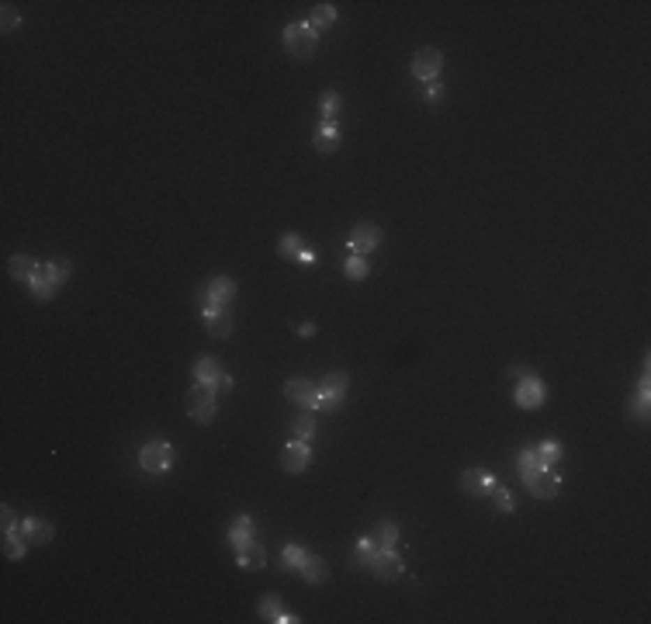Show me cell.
<instances>
[{"mask_svg":"<svg viewBox=\"0 0 651 624\" xmlns=\"http://www.w3.org/2000/svg\"><path fill=\"white\" fill-rule=\"evenodd\" d=\"M315 45H319V31H315L308 21H291V24L284 28V49H287V56H294V59H312Z\"/></svg>","mask_w":651,"mask_h":624,"instance_id":"2","label":"cell"},{"mask_svg":"<svg viewBox=\"0 0 651 624\" xmlns=\"http://www.w3.org/2000/svg\"><path fill=\"white\" fill-rule=\"evenodd\" d=\"M527 482V489H530V496H537V500H555L561 489V479L551 472V468H537L534 475H527L523 479Z\"/></svg>","mask_w":651,"mask_h":624,"instance_id":"12","label":"cell"},{"mask_svg":"<svg viewBox=\"0 0 651 624\" xmlns=\"http://www.w3.org/2000/svg\"><path fill=\"white\" fill-rule=\"evenodd\" d=\"M440 70H444V52H440V49L426 45V49H419V52L412 56V77H416V80H423V84H437Z\"/></svg>","mask_w":651,"mask_h":624,"instance_id":"5","label":"cell"},{"mask_svg":"<svg viewBox=\"0 0 651 624\" xmlns=\"http://www.w3.org/2000/svg\"><path fill=\"white\" fill-rule=\"evenodd\" d=\"M374 576L381 579V583H395L398 576H402V569H405V562L398 558V551L395 548H381L377 555H374V562L368 565Z\"/></svg>","mask_w":651,"mask_h":624,"instance_id":"10","label":"cell"},{"mask_svg":"<svg viewBox=\"0 0 651 624\" xmlns=\"http://www.w3.org/2000/svg\"><path fill=\"white\" fill-rule=\"evenodd\" d=\"M461 489L471 493V496H492V489H495V475L485 472V468H465V475H461Z\"/></svg>","mask_w":651,"mask_h":624,"instance_id":"14","label":"cell"},{"mask_svg":"<svg viewBox=\"0 0 651 624\" xmlns=\"http://www.w3.org/2000/svg\"><path fill=\"white\" fill-rule=\"evenodd\" d=\"M21 534H24V541H31V544H49V541H52V523H49V520H38V517H28V520H21Z\"/></svg>","mask_w":651,"mask_h":624,"instance_id":"18","label":"cell"},{"mask_svg":"<svg viewBox=\"0 0 651 624\" xmlns=\"http://www.w3.org/2000/svg\"><path fill=\"white\" fill-rule=\"evenodd\" d=\"M333 21H336V7H333V3H315V7H312V21H308V24H312L315 31L329 28Z\"/></svg>","mask_w":651,"mask_h":624,"instance_id":"26","label":"cell"},{"mask_svg":"<svg viewBox=\"0 0 651 624\" xmlns=\"http://www.w3.org/2000/svg\"><path fill=\"white\" fill-rule=\"evenodd\" d=\"M201 315H204V326H208V333H211L215 340H225V336L232 333V315L225 309H218V306H201Z\"/></svg>","mask_w":651,"mask_h":624,"instance_id":"15","label":"cell"},{"mask_svg":"<svg viewBox=\"0 0 651 624\" xmlns=\"http://www.w3.org/2000/svg\"><path fill=\"white\" fill-rule=\"evenodd\" d=\"M381 548H377V541L374 537H361L357 541V548H354V565H361V569H368L374 562V555H377Z\"/></svg>","mask_w":651,"mask_h":624,"instance_id":"23","label":"cell"},{"mask_svg":"<svg viewBox=\"0 0 651 624\" xmlns=\"http://www.w3.org/2000/svg\"><path fill=\"white\" fill-rule=\"evenodd\" d=\"M312 260H315V253L301 246V253H298V260H294V264H312Z\"/></svg>","mask_w":651,"mask_h":624,"instance_id":"39","label":"cell"},{"mask_svg":"<svg viewBox=\"0 0 651 624\" xmlns=\"http://www.w3.org/2000/svg\"><path fill=\"white\" fill-rule=\"evenodd\" d=\"M516 465H520V475H523V479H527V475H534L537 468H544V465H541V454H537V447H523V451H520V461H516Z\"/></svg>","mask_w":651,"mask_h":624,"instance_id":"28","label":"cell"},{"mask_svg":"<svg viewBox=\"0 0 651 624\" xmlns=\"http://www.w3.org/2000/svg\"><path fill=\"white\" fill-rule=\"evenodd\" d=\"M250 541H253V520L243 514V517L232 520V527H229V544L239 551V548H243V544H250Z\"/></svg>","mask_w":651,"mask_h":624,"instance_id":"19","label":"cell"},{"mask_svg":"<svg viewBox=\"0 0 651 624\" xmlns=\"http://www.w3.org/2000/svg\"><path fill=\"white\" fill-rule=\"evenodd\" d=\"M236 565H239V569H246V572L264 569V565H267V548H264V544H257V541L243 544V548H239V555H236Z\"/></svg>","mask_w":651,"mask_h":624,"instance_id":"16","label":"cell"},{"mask_svg":"<svg viewBox=\"0 0 651 624\" xmlns=\"http://www.w3.org/2000/svg\"><path fill=\"white\" fill-rule=\"evenodd\" d=\"M232 389V378L229 375H218V392H229Z\"/></svg>","mask_w":651,"mask_h":624,"instance_id":"40","label":"cell"},{"mask_svg":"<svg viewBox=\"0 0 651 624\" xmlns=\"http://www.w3.org/2000/svg\"><path fill=\"white\" fill-rule=\"evenodd\" d=\"M3 555H7L10 562H21V558H24V537H17V530H14V534H3Z\"/></svg>","mask_w":651,"mask_h":624,"instance_id":"29","label":"cell"},{"mask_svg":"<svg viewBox=\"0 0 651 624\" xmlns=\"http://www.w3.org/2000/svg\"><path fill=\"white\" fill-rule=\"evenodd\" d=\"M187 413L194 423H208L218 413V385H204V382H194V389L187 392Z\"/></svg>","mask_w":651,"mask_h":624,"instance_id":"3","label":"cell"},{"mask_svg":"<svg viewBox=\"0 0 651 624\" xmlns=\"http://www.w3.org/2000/svg\"><path fill=\"white\" fill-rule=\"evenodd\" d=\"M260 614H264V621H278L280 618V600L278 597H264V600H260Z\"/></svg>","mask_w":651,"mask_h":624,"instance_id":"34","label":"cell"},{"mask_svg":"<svg viewBox=\"0 0 651 624\" xmlns=\"http://www.w3.org/2000/svg\"><path fill=\"white\" fill-rule=\"evenodd\" d=\"M343 274H347L350 281H364V278L371 274V267H368V260H364V257L350 253V257H347V264H343Z\"/></svg>","mask_w":651,"mask_h":624,"instance_id":"27","label":"cell"},{"mask_svg":"<svg viewBox=\"0 0 651 624\" xmlns=\"http://www.w3.org/2000/svg\"><path fill=\"white\" fill-rule=\"evenodd\" d=\"M340 104H343V101H340V94H336V91H329V94L319 101V107H322V118H326V121H333V118H336V111H340Z\"/></svg>","mask_w":651,"mask_h":624,"instance_id":"33","label":"cell"},{"mask_svg":"<svg viewBox=\"0 0 651 624\" xmlns=\"http://www.w3.org/2000/svg\"><path fill=\"white\" fill-rule=\"evenodd\" d=\"M308 461H312V451H308L305 440H291V444L284 447V454H280V468L291 472V475H301V472L308 468Z\"/></svg>","mask_w":651,"mask_h":624,"instance_id":"13","label":"cell"},{"mask_svg":"<svg viewBox=\"0 0 651 624\" xmlns=\"http://www.w3.org/2000/svg\"><path fill=\"white\" fill-rule=\"evenodd\" d=\"M139 465H142L149 475H163V472H170V465H174V447H170L167 440H149V444H142V451H139Z\"/></svg>","mask_w":651,"mask_h":624,"instance_id":"4","label":"cell"},{"mask_svg":"<svg viewBox=\"0 0 651 624\" xmlns=\"http://www.w3.org/2000/svg\"><path fill=\"white\" fill-rule=\"evenodd\" d=\"M35 267H38V264H35L28 253H14V257H10V264H7V271H10V278H14V281H31Z\"/></svg>","mask_w":651,"mask_h":624,"instance_id":"20","label":"cell"},{"mask_svg":"<svg viewBox=\"0 0 651 624\" xmlns=\"http://www.w3.org/2000/svg\"><path fill=\"white\" fill-rule=\"evenodd\" d=\"M291 433H294V440H308V437H315V419L308 413H294L291 416Z\"/></svg>","mask_w":651,"mask_h":624,"instance_id":"25","label":"cell"},{"mask_svg":"<svg viewBox=\"0 0 651 624\" xmlns=\"http://www.w3.org/2000/svg\"><path fill=\"white\" fill-rule=\"evenodd\" d=\"M312 142H315L319 153H336V149H340V125H336V121H322V125L315 128Z\"/></svg>","mask_w":651,"mask_h":624,"instance_id":"17","label":"cell"},{"mask_svg":"<svg viewBox=\"0 0 651 624\" xmlns=\"http://www.w3.org/2000/svg\"><path fill=\"white\" fill-rule=\"evenodd\" d=\"M0 530H3V534H14V530H17V517H14L10 507H3V514H0Z\"/></svg>","mask_w":651,"mask_h":624,"instance_id":"37","label":"cell"},{"mask_svg":"<svg viewBox=\"0 0 651 624\" xmlns=\"http://www.w3.org/2000/svg\"><path fill=\"white\" fill-rule=\"evenodd\" d=\"M347 246H350V253L368 257V253H374V250L381 246V229H377L374 222H361V225H354V232H350Z\"/></svg>","mask_w":651,"mask_h":624,"instance_id":"8","label":"cell"},{"mask_svg":"<svg viewBox=\"0 0 651 624\" xmlns=\"http://www.w3.org/2000/svg\"><path fill=\"white\" fill-rule=\"evenodd\" d=\"M492 496H495V510H499V514H509V510H513V493H509V489H499V486H495Z\"/></svg>","mask_w":651,"mask_h":624,"instance_id":"36","label":"cell"},{"mask_svg":"<svg viewBox=\"0 0 651 624\" xmlns=\"http://www.w3.org/2000/svg\"><path fill=\"white\" fill-rule=\"evenodd\" d=\"M278 253L284 257V260H298V253H301V239L294 236V232H287V236H280L278 243Z\"/></svg>","mask_w":651,"mask_h":624,"instance_id":"30","label":"cell"},{"mask_svg":"<svg viewBox=\"0 0 651 624\" xmlns=\"http://www.w3.org/2000/svg\"><path fill=\"white\" fill-rule=\"evenodd\" d=\"M374 541H377V548H395L398 544V527L391 520L374 523Z\"/></svg>","mask_w":651,"mask_h":624,"instance_id":"24","label":"cell"},{"mask_svg":"<svg viewBox=\"0 0 651 624\" xmlns=\"http://www.w3.org/2000/svg\"><path fill=\"white\" fill-rule=\"evenodd\" d=\"M70 260H63V257H49L45 264H38L35 267V274H31V295L35 299H52L63 285H66V278H70Z\"/></svg>","mask_w":651,"mask_h":624,"instance_id":"1","label":"cell"},{"mask_svg":"<svg viewBox=\"0 0 651 624\" xmlns=\"http://www.w3.org/2000/svg\"><path fill=\"white\" fill-rule=\"evenodd\" d=\"M537 454H541V465L551 468V465L561 458V444L558 440H544V444H537Z\"/></svg>","mask_w":651,"mask_h":624,"instance_id":"31","label":"cell"},{"mask_svg":"<svg viewBox=\"0 0 651 624\" xmlns=\"http://www.w3.org/2000/svg\"><path fill=\"white\" fill-rule=\"evenodd\" d=\"M347 389H350V378H347L343 371H329V375L322 378V385H319V403H322L326 410H340L343 399H347Z\"/></svg>","mask_w":651,"mask_h":624,"instance_id":"7","label":"cell"},{"mask_svg":"<svg viewBox=\"0 0 651 624\" xmlns=\"http://www.w3.org/2000/svg\"><path fill=\"white\" fill-rule=\"evenodd\" d=\"M284 396L291 399V403H298L301 410H319L322 403H319V385H312L308 378H291L287 385H284Z\"/></svg>","mask_w":651,"mask_h":624,"instance_id":"11","label":"cell"},{"mask_svg":"<svg viewBox=\"0 0 651 624\" xmlns=\"http://www.w3.org/2000/svg\"><path fill=\"white\" fill-rule=\"evenodd\" d=\"M440 98H444V87H440V80H437V84L426 87V101H440Z\"/></svg>","mask_w":651,"mask_h":624,"instance_id":"38","label":"cell"},{"mask_svg":"<svg viewBox=\"0 0 651 624\" xmlns=\"http://www.w3.org/2000/svg\"><path fill=\"white\" fill-rule=\"evenodd\" d=\"M201 306H218V309H229L236 302V281L232 278H211L204 285V292L197 295Z\"/></svg>","mask_w":651,"mask_h":624,"instance_id":"6","label":"cell"},{"mask_svg":"<svg viewBox=\"0 0 651 624\" xmlns=\"http://www.w3.org/2000/svg\"><path fill=\"white\" fill-rule=\"evenodd\" d=\"M21 24V14L14 10V3H3V21H0V31H14Z\"/></svg>","mask_w":651,"mask_h":624,"instance_id":"35","label":"cell"},{"mask_svg":"<svg viewBox=\"0 0 651 624\" xmlns=\"http://www.w3.org/2000/svg\"><path fill=\"white\" fill-rule=\"evenodd\" d=\"M516 406L520 410H537L544 399H548V389H544V382L537 378V375H523L520 378V385H516Z\"/></svg>","mask_w":651,"mask_h":624,"instance_id":"9","label":"cell"},{"mask_svg":"<svg viewBox=\"0 0 651 624\" xmlns=\"http://www.w3.org/2000/svg\"><path fill=\"white\" fill-rule=\"evenodd\" d=\"M301 576H305V583H326L329 565H326L319 555H308V558H305V565H301Z\"/></svg>","mask_w":651,"mask_h":624,"instance_id":"22","label":"cell"},{"mask_svg":"<svg viewBox=\"0 0 651 624\" xmlns=\"http://www.w3.org/2000/svg\"><path fill=\"white\" fill-rule=\"evenodd\" d=\"M218 375H222V364L215 357H201L194 364V382H204V385H218Z\"/></svg>","mask_w":651,"mask_h":624,"instance_id":"21","label":"cell"},{"mask_svg":"<svg viewBox=\"0 0 651 624\" xmlns=\"http://www.w3.org/2000/svg\"><path fill=\"white\" fill-rule=\"evenodd\" d=\"M298 333H301V336H312V333H315V326H312V322H301V326H298Z\"/></svg>","mask_w":651,"mask_h":624,"instance_id":"41","label":"cell"},{"mask_svg":"<svg viewBox=\"0 0 651 624\" xmlns=\"http://www.w3.org/2000/svg\"><path fill=\"white\" fill-rule=\"evenodd\" d=\"M278 621H280V624H291V621H298V618H294V614H287V611H280Z\"/></svg>","mask_w":651,"mask_h":624,"instance_id":"42","label":"cell"},{"mask_svg":"<svg viewBox=\"0 0 651 624\" xmlns=\"http://www.w3.org/2000/svg\"><path fill=\"white\" fill-rule=\"evenodd\" d=\"M305 558H308L305 548H298V544H287V548H284V565H287V569H301Z\"/></svg>","mask_w":651,"mask_h":624,"instance_id":"32","label":"cell"}]
</instances>
